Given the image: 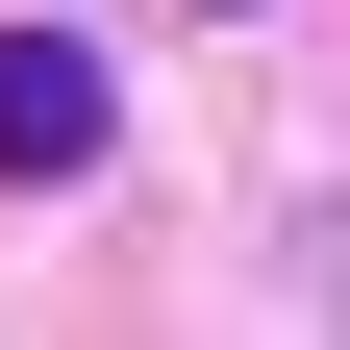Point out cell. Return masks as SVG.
<instances>
[{"instance_id":"6da1fadb","label":"cell","mask_w":350,"mask_h":350,"mask_svg":"<svg viewBox=\"0 0 350 350\" xmlns=\"http://www.w3.org/2000/svg\"><path fill=\"white\" fill-rule=\"evenodd\" d=\"M100 150V51L75 25H0V175H75Z\"/></svg>"}]
</instances>
